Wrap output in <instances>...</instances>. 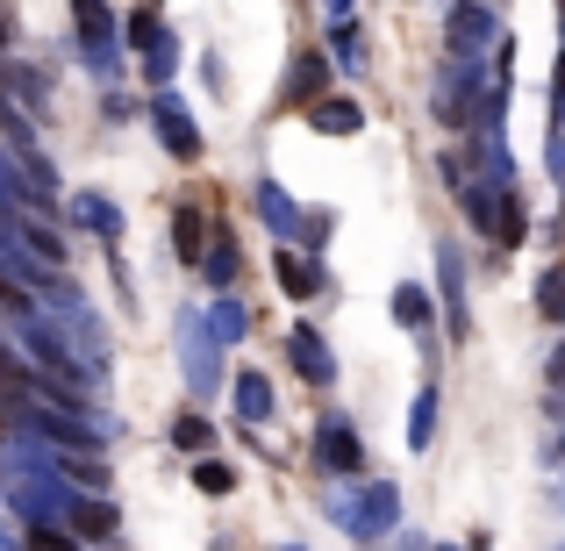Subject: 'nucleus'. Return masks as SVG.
I'll return each instance as SVG.
<instances>
[{"instance_id": "obj_1", "label": "nucleus", "mask_w": 565, "mask_h": 551, "mask_svg": "<svg viewBox=\"0 0 565 551\" xmlns=\"http://www.w3.org/2000/svg\"><path fill=\"white\" fill-rule=\"evenodd\" d=\"M72 523H79V538H108V530H115V516L100 509V501H79V516H72Z\"/></svg>"}, {"instance_id": "obj_2", "label": "nucleus", "mask_w": 565, "mask_h": 551, "mask_svg": "<svg viewBox=\"0 0 565 551\" xmlns=\"http://www.w3.org/2000/svg\"><path fill=\"white\" fill-rule=\"evenodd\" d=\"M322 129H330V137L359 129V108H351V100H322Z\"/></svg>"}, {"instance_id": "obj_3", "label": "nucleus", "mask_w": 565, "mask_h": 551, "mask_svg": "<svg viewBox=\"0 0 565 551\" xmlns=\"http://www.w3.org/2000/svg\"><path fill=\"white\" fill-rule=\"evenodd\" d=\"M29 551H72V544L57 538V530H36V538H29Z\"/></svg>"}]
</instances>
